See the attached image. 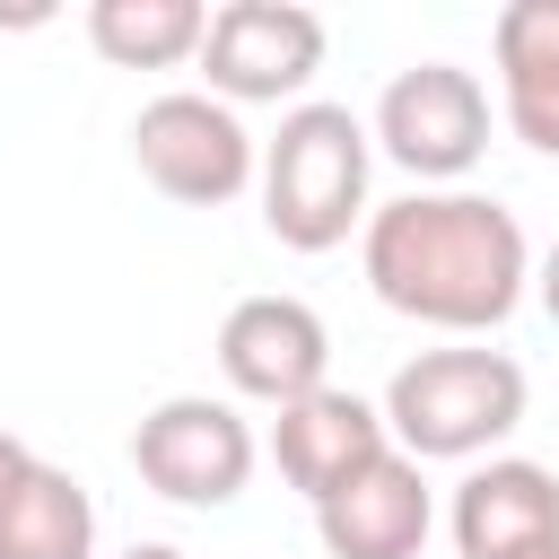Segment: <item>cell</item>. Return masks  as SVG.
<instances>
[{
    "mask_svg": "<svg viewBox=\"0 0 559 559\" xmlns=\"http://www.w3.org/2000/svg\"><path fill=\"white\" fill-rule=\"evenodd\" d=\"M533 297H542V314L559 323V236H550V253L533 262Z\"/></svg>",
    "mask_w": 559,
    "mask_h": 559,
    "instance_id": "9a60e30c",
    "label": "cell"
},
{
    "mask_svg": "<svg viewBox=\"0 0 559 559\" xmlns=\"http://www.w3.org/2000/svg\"><path fill=\"white\" fill-rule=\"evenodd\" d=\"M52 9H0V26H44Z\"/></svg>",
    "mask_w": 559,
    "mask_h": 559,
    "instance_id": "ac0fdd59",
    "label": "cell"
},
{
    "mask_svg": "<svg viewBox=\"0 0 559 559\" xmlns=\"http://www.w3.org/2000/svg\"><path fill=\"white\" fill-rule=\"evenodd\" d=\"M262 463L253 419L227 393H166L140 428H131V472L166 498V507H236L245 480Z\"/></svg>",
    "mask_w": 559,
    "mask_h": 559,
    "instance_id": "8992f818",
    "label": "cell"
},
{
    "mask_svg": "<svg viewBox=\"0 0 559 559\" xmlns=\"http://www.w3.org/2000/svg\"><path fill=\"white\" fill-rule=\"evenodd\" d=\"M533 559H559V542H550V550H533Z\"/></svg>",
    "mask_w": 559,
    "mask_h": 559,
    "instance_id": "d6986e66",
    "label": "cell"
},
{
    "mask_svg": "<svg viewBox=\"0 0 559 559\" xmlns=\"http://www.w3.org/2000/svg\"><path fill=\"white\" fill-rule=\"evenodd\" d=\"M358 271H367L376 306H393L402 323H428L445 341H480L524 306L533 245L507 201L454 183V192L376 201L358 227Z\"/></svg>",
    "mask_w": 559,
    "mask_h": 559,
    "instance_id": "6da1fadb",
    "label": "cell"
},
{
    "mask_svg": "<svg viewBox=\"0 0 559 559\" xmlns=\"http://www.w3.org/2000/svg\"><path fill=\"white\" fill-rule=\"evenodd\" d=\"M323 44H332L323 17L297 0H227V9H210L201 70H210L218 105H306Z\"/></svg>",
    "mask_w": 559,
    "mask_h": 559,
    "instance_id": "52a82bcc",
    "label": "cell"
},
{
    "mask_svg": "<svg viewBox=\"0 0 559 559\" xmlns=\"http://www.w3.org/2000/svg\"><path fill=\"white\" fill-rule=\"evenodd\" d=\"M428 524H437V498H428V463H411L402 445L376 454L349 489H332L314 507V533L332 559H419L428 550Z\"/></svg>",
    "mask_w": 559,
    "mask_h": 559,
    "instance_id": "8fae6325",
    "label": "cell"
},
{
    "mask_svg": "<svg viewBox=\"0 0 559 559\" xmlns=\"http://www.w3.org/2000/svg\"><path fill=\"white\" fill-rule=\"evenodd\" d=\"M367 175H376V131L349 114V105H288L280 131L262 140V227L288 245V253H332L349 245V227H367Z\"/></svg>",
    "mask_w": 559,
    "mask_h": 559,
    "instance_id": "7a4b0ae2",
    "label": "cell"
},
{
    "mask_svg": "<svg viewBox=\"0 0 559 559\" xmlns=\"http://www.w3.org/2000/svg\"><path fill=\"white\" fill-rule=\"evenodd\" d=\"M498 114L533 157H559V0H507L489 26Z\"/></svg>",
    "mask_w": 559,
    "mask_h": 559,
    "instance_id": "7c38bea8",
    "label": "cell"
},
{
    "mask_svg": "<svg viewBox=\"0 0 559 559\" xmlns=\"http://www.w3.org/2000/svg\"><path fill=\"white\" fill-rule=\"evenodd\" d=\"M524 402H533V384L507 349L445 341V349L402 358L376 411H384V428L411 463H480L524 428Z\"/></svg>",
    "mask_w": 559,
    "mask_h": 559,
    "instance_id": "3957f363",
    "label": "cell"
},
{
    "mask_svg": "<svg viewBox=\"0 0 559 559\" xmlns=\"http://www.w3.org/2000/svg\"><path fill=\"white\" fill-rule=\"evenodd\" d=\"M0 559H96V498L35 454L0 498Z\"/></svg>",
    "mask_w": 559,
    "mask_h": 559,
    "instance_id": "4fadbf2b",
    "label": "cell"
},
{
    "mask_svg": "<svg viewBox=\"0 0 559 559\" xmlns=\"http://www.w3.org/2000/svg\"><path fill=\"white\" fill-rule=\"evenodd\" d=\"M218 376H227V393H245L262 411H288V402L332 384V332L306 297H280V288L236 297L227 323H218Z\"/></svg>",
    "mask_w": 559,
    "mask_h": 559,
    "instance_id": "ba28073f",
    "label": "cell"
},
{
    "mask_svg": "<svg viewBox=\"0 0 559 559\" xmlns=\"http://www.w3.org/2000/svg\"><path fill=\"white\" fill-rule=\"evenodd\" d=\"M210 9L201 0H87V44L114 70H175L201 61Z\"/></svg>",
    "mask_w": 559,
    "mask_h": 559,
    "instance_id": "5bb4252c",
    "label": "cell"
},
{
    "mask_svg": "<svg viewBox=\"0 0 559 559\" xmlns=\"http://www.w3.org/2000/svg\"><path fill=\"white\" fill-rule=\"evenodd\" d=\"M445 524L463 559H533L559 542V472L533 454H489L454 480Z\"/></svg>",
    "mask_w": 559,
    "mask_h": 559,
    "instance_id": "30bf717a",
    "label": "cell"
},
{
    "mask_svg": "<svg viewBox=\"0 0 559 559\" xmlns=\"http://www.w3.org/2000/svg\"><path fill=\"white\" fill-rule=\"evenodd\" d=\"M376 454H393V428H384V411H376L367 393H349V384H323V393L271 411V463H280V480H288L306 507H323L332 489H349Z\"/></svg>",
    "mask_w": 559,
    "mask_h": 559,
    "instance_id": "9c48e42d",
    "label": "cell"
},
{
    "mask_svg": "<svg viewBox=\"0 0 559 559\" xmlns=\"http://www.w3.org/2000/svg\"><path fill=\"white\" fill-rule=\"evenodd\" d=\"M376 157L411 175V192H454L489 157V87L463 61H411L376 96Z\"/></svg>",
    "mask_w": 559,
    "mask_h": 559,
    "instance_id": "277c9868",
    "label": "cell"
},
{
    "mask_svg": "<svg viewBox=\"0 0 559 559\" xmlns=\"http://www.w3.org/2000/svg\"><path fill=\"white\" fill-rule=\"evenodd\" d=\"M131 166L183 201V210H227L236 192H253L262 175V140L245 131L236 105H218L210 87H166L131 114Z\"/></svg>",
    "mask_w": 559,
    "mask_h": 559,
    "instance_id": "5b68a950",
    "label": "cell"
},
{
    "mask_svg": "<svg viewBox=\"0 0 559 559\" xmlns=\"http://www.w3.org/2000/svg\"><path fill=\"white\" fill-rule=\"evenodd\" d=\"M122 559H192V550H175V542H131Z\"/></svg>",
    "mask_w": 559,
    "mask_h": 559,
    "instance_id": "e0dca14e",
    "label": "cell"
},
{
    "mask_svg": "<svg viewBox=\"0 0 559 559\" xmlns=\"http://www.w3.org/2000/svg\"><path fill=\"white\" fill-rule=\"evenodd\" d=\"M26 463H35V445H26V437H9V428H0V498H9V489H17V472H26Z\"/></svg>",
    "mask_w": 559,
    "mask_h": 559,
    "instance_id": "2e32d148",
    "label": "cell"
}]
</instances>
